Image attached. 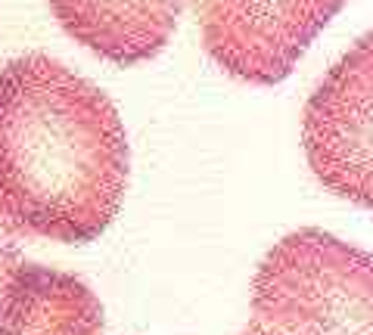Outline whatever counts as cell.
<instances>
[{"instance_id": "obj_3", "label": "cell", "mask_w": 373, "mask_h": 335, "mask_svg": "<svg viewBox=\"0 0 373 335\" xmlns=\"http://www.w3.org/2000/svg\"><path fill=\"white\" fill-rule=\"evenodd\" d=\"M311 174L345 202L373 211V31L320 78L302 112Z\"/></svg>"}, {"instance_id": "obj_8", "label": "cell", "mask_w": 373, "mask_h": 335, "mask_svg": "<svg viewBox=\"0 0 373 335\" xmlns=\"http://www.w3.org/2000/svg\"><path fill=\"white\" fill-rule=\"evenodd\" d=\"M10 251H12V246L0 242V273H3V264H6V257H10Z\"/></svg>"}, {"instance_id": "obj_2", "label": "cell", "mask_w": 373, "mask_h": 335, "mask_svg": "<svg viewBox=\"0 0 373 335\" xmlns=\"http://www.w3.org/2000/svg\"><path fill=\"white\" fill-rule=\"evenodd\" d=\"M252 323L277 335H373V251L320 227L286 233L255 270Z\"/></svg>"}, {"instance_id": "obj_4", "label": "cell", "mask_w": 373, "mask_h": 335, "mask_svg": "<svg viewBox=\"0 0 373 335\" xmlns=\"http://www.w3.org/2000/svg\"><path fill=\"white\" fill-rule=\"evenodd\" d=\"M349 0H196L205 53L230 78L271 87L293 75Z\"/></svg>"}, {"instance_id": "obj_6", "label": "cell", "mask_w": 373, "mask_h": 335, "mask_svg": "<svg viewBox=\"0 0 373 335\" xmlns=\"http://www.w3.org/2000/svg\"><path fill=\"white\" fill-rule=\"evenodd\" d=\"M60 28L112 66H137L168 47L186 0H47Z\"/></svg>"}, {"instance_id": "obj_5", "label": "cell", "mask_w": 373, "mask_h": 335, "mask_svg": "<svg viewBox=\"0 0 373 335\" xmlns=\"http://www.w3.org/2000/svg\"><path fill=\"white\" fill-rule=\"evenodd\" d=\"M0 335H106L85 280L10 251L0 273Z\"/></svg>"}, {"instance_id": "obj_1", "label": "cell", "mask_w": 373, "mask_h": 335, "mask_svg": "<svg viewBox=\"0 0 373 335\" xmlns=\"http://www.w3.org/2000/svg\"><path fill=\"white\" fill-rule=\"evenodd\" d=\"M131 146L115 102L47 53L0 69V233L85 246L128 190Z\"/></svg>"}, {"instance_id": "obj_7", "label": "cell", "mask_w": 373, "mask_h": 335, "mask_svg": "<svg viewBox=\"0 0 373 335\" xmlns=\"http://www.w3.org/2000/svg\"><path fill=\"white\" fill-rule=\"evenodd\" d=\"M243 335H277V332H268V329H261L259 323H249L246 329H243Z\"/></svg>"}]
</instances>
